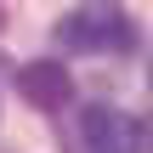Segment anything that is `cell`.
I'll return each instance as SVG.
<instances>
[{
	"instance_id": "obj_4",
	"label": "cell",
	"mask_w": 153,
	"mask_h": 153,
	"mask_svg": "<svg viewBox=\"0 0 153 153\" xmlns=\"http://www.w3.org/2000/svg\"><path fill=\"white\" fill-rule=\"evenodd\" d=\"M0 28H6V6H0Z\"/></svg>"
},
{
	"instance_id": "obj_2",
	"label": "cell",
	"mask_w": 153,
	"mask_h": 153,
	"mask_svg": "<svg viewBox=\"0 0 153 153\" xmlns=\"http://www.w3.org/2000/svg\"><path fill=\"white\" fill-rule=\"evenodd\" d=\"M17 97H23L28 108H62V102L74 97V79H68L62 62L40 57V62H23V68H17Z\"/></svg>"
},
{
	"instance_id": "obj_1",
	"label": "cell",
	"mask_w": 153,
	"mask_h": 153,
	"mask_svg": "<svg viewBox=\"0 0 153 153\" xmlns=\"http://www.w3.org/2000/svg\"><path fill=\"white\" fill-rule=\"evenodd\" d=\"M57 40L74 45V51H108V40H131V23H125V17L114 11V0H108V6H85V11L62 17V23H57Z\"/></svg>"
},
{
	"instance_id": "obj_3",
	"label": "cell",
	"mask_w": 153,
	"mask_h": 153,
	"mask_svg": "<svg viewBox=\"0 0 153 153\" xmlns=\"http://www.w3.org/2000/svg\"><path fill=\"white\" fill-rule=\"evenodd\" d=\"M85 148L91 153H136L142 131L131 119H119L114 108H85Z\"/></svg>"
}]
</instances>
